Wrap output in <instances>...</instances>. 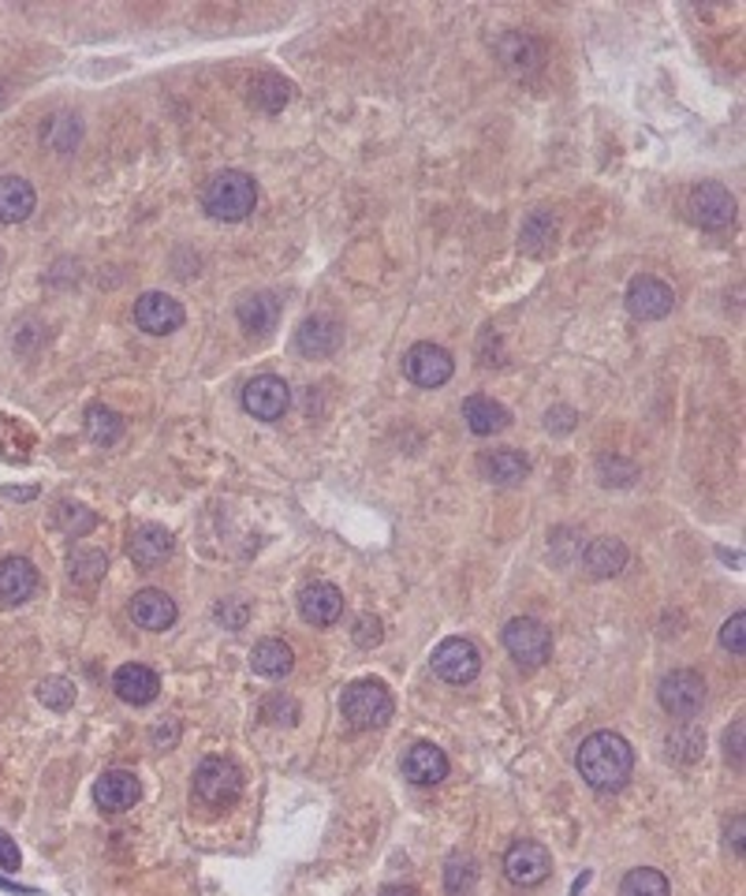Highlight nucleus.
Wrapping results in <instances>:
<instances>
[{
  "instance_id": "09e8293b",
  "label": "nucleus",
  "mask_w": 746,
  "mask_h": 896,
  "mask_svg": "<svg viewBox=\"0 0 746 896\" xmlns=\"http://www.w3.org/2000/svg\"><path fill=\"white\" fill-rule=\"evenodd\" d=\"M381 896H418V889H411V885H385Z\"/></svg>"
},
{
  "instance_id": "6e6552de",
  "label": "nucleus",
  "mask_w": 746,
  "mask_h": 896,
  "mask_svg": "<svg viewBox=\"0 0 746 896\" xmlns=\"http://www.w3.org/2000/svg\"><path fill=\"white\" fill-rule=\"evenodd\" d=\"M292 404V389L288 381L277 378V374H258V378H251L243 385V407H247V415L262 422H277L284 419V411H288Z\"/></svg>"
},
{
  "instance_id": "2eb2a0df",
  "label": "nucleus",
  "mask_w": 746,
  "mask_h": 896,
  "mask_svg": "<svg viewBox=\"0 0 746 896\" xmlns=\"http://www.w3.org/2000/svg\"><path fill=\"white\" fill-rule=\"evenodd\" d=\"M142 796V784L135 773H127V770H109V773H101L98 784H94V800H98V807L101 811H109V814H120V811H131L139 803Z\"/></svg>"
},
{
  "instance_id": "412c9836",
  "label": "nucleus",
  "mask_w": 746,
  "mask_h": 896,
  "mask_svg": "<svg viewBox=\"0 0 746 896\" xmlns=\"http://www.w3.org/2000/svg\"><path fill=\"white\" fill-rule=\"evenodd\" d=\"M127 553H131V560H135V568H142V572H153V568H161L172 557V534L165 531V527L146 523V527H139V531L131 534Z\"/></svg>"
},
{
  "instance_id": "5701e85b",
  "label": "nucleus",
  "mask_w": 746,
  "mask_h": 896,
  "mask_svg": "<svg viewBox=\"0 0 746 896\" xmlns=\"http://www.w3.org/2000/svg\"><path fill=\"white\" fill-rule=\"evenodd\" d=\"M235 318H239V325H243V329H247L251 336H269L273 329H277V322H280V303H277V295H269V292H251V295H243L239 307H235Z\"/></svg>"
},
{
  "instance_id": "58836bf2",
  "label": "nucleus",
  "mask_w": 746,
  "mask_h": 896,
  "mask_svg": "<svg viewBox=\"0 0 746 896\" xmlns=\"http://www.w3.org/2000/svg\"><path fill=\"white\" fill-rule=\"evenodd\" d=\"M57 523L64 527L68 534H75V538H79V534H86L90 527L98 523V519H94V512H86L83 505H60V508H57Z\"/></svg>"
},
{
  "instance_id": "a18cd8bd",
  "label": "nucleus",
  "mask_w": 746,
  "mask_h": 896,
  "mask_svg": "<svg viewBox=\"0 0 746 896\" xmlns=\"http://www.w3.org/2000/svg\"><path fill=\"white\" fill-rule=\"evenodd\" d=\"M0 867H4V870H19V848H16V841L8 837L4 829H0Z\"/></svg>"
},
{
  "instance_id": "f3484780",
  "label": "nucleus",
  "mask_w": 746,
  "mask_h": 896,
  "mask_svg": "<svg viewBox=\"0 0 746 896\" xmlns=\"http://www.w3.org/2000/svg\"><path fill=\"white\" fill-rule=\"evenodd\" d=\"M299 613L306 624L329 628L344 613V594L333 583H310L299 590Z\"/></svg>"
},
{
  "instance_id": "49530a36",
  "label": "nucleus",
  "mask_w": 746,
  "mask_h": 896,
  "mask_svg": "<svg viewBox=\"0 0 746 896\" xmlns=\"http://www.w3.org/2000/svg\"><path fill=\"white\" fill-rule=\"evenodd\" d=\"M724 743H728V758L735 766H743V721H735V729L724 736Z\"/></svg>"
},
{
  "instance_id": "f8f14e48",
  "label": "nucleus",
  "mask_w": 746,
  "mask_h": 896,
  "mask_svg": "<svg viewBox=\"0 0 746 896\" xmlns=\"http://www.w3.org/2000/svg\"><path fill=\"white\" fill-rule=\"evenodd\" d=\"M497 60L504 64L512 75H534V71L545 64V45L538 42L527 30H508V34L497 38Z\"/></svg>"
},
{
  "instance_id": "de8ad7c7",
  "label": "nucleus",
  "mask_w": 746,
  "mask_h": 896,
  "mask_svg": "<svg viewBox=\"0 0 746 896\" xmlns=\"http://www.w3.org/2000/svg\"><path fill=\"white\" fill-rule=\"evenodd\" d=\"M728 841H732L735 855H743V814H739V818L732 822V829H728Z\"/></svg>"
},
{
  "instance_id": "c756f323",
  "label": "nucleus",
  "mask_w": 746,
  "mask_h": 896,
  "mask_svg": "<svg viewBox=\"0 0 746 896\" xmlns=\"http://www.w3.org/2000/svg\"><path fill=\"white\" fill-rule=\"evenodd\" d=\"M251 105L262 109V112H280L284 105L292 101V83L280 75H273V71H265V75H254L251 79Z\"/></svg>"
},
{
  "instance_id": "423d86ee",
  "label": "nucleus",
  "mask_w": 746,
  "mask_h": 896,
  "mask_svg": "<svg viewBox=\"0 0 746 896\" xmlns=\"http://www.w3.org/2000/svg\"><path fill=\"white\" fill-rule=\"evenodd\" d=\"M687 217L698 224V228H709V232H717V228H728V224L735 221V198H732V191L724 187V183H713V180H705L698 183V187H691V195H687Z\"/></svg>"
},
{
  "instance_id": "9b49d317",
  "label": "nucleus",
  "mask_w": 746,
  "mask_h": 896,
  "mask_svg": "<svg viewBox=\"0 0 746 896\" xmlns=\"http://www.w3.org/2000/svg\"><path fill=\"white\" fill-rule=\"evenodd\" d=\"M482 669V654L470 639H444L441 646L433 650V672L444 680V684H470Z\"/></svg>"
},
{
  "instance_id": "7ed1b4c3",
  "label": "nucleus",
  "mask_w": 746,
  "mask_h": 896,
  "mask_svg": "<svg viewBox=\"0 0 746 896\" xmlns=\"http://www.w3.org/2000/svg\"><path fill=\"white\" fill-rule=\"evenodd\" d=\"M340 714L351 729L359 732H374L385 729L388 717H392V695L381 680H355V684L344 688L340 699Z\"/></svg>"
},
{
  "instance_id": "c85d7f7f",
  "label": "nucleus",
  "mask_w": 746,
  "mask_h": 896,
  "mask_svg": "<svg viewBox=\"0 0 746 896\" xmlns=\"http://www.w3.org/2000/svg\"><path fill=\"white\" fill-rule=\"evenodd\" d=\"M251 665H254L258 676L280 680V676H288V672H292L295 654H292L288 643H280V639H262V643L251 650Z\"/></svg>"
},
{
  "instance_id": "7c9ffc66",
  "label": "nucleus",
  "mask_w": 746,
  "mask_h": 896,
  "mask_svg": "<svg viewBox=\"0 0 746 896\" xmlns=\"http://www.w3.org/2000/svg\"><path fill=\"white\" fill-rule=\"evenodd\" d=\"M79 135H83V128H79V116H68V112H57V116H49L42 124V142L49 150H57V154H68V150H75Z\"/></svg>"
},
{
  "instance_id": "a19ab883",
  "label": "nucleus",
  "mask_w": 746,
  "mask_h": 896,
  "mask_svg": "<svg viewBox=\"0 0 746 896\" xmlns=\"http://www.w3.org/2000/svg\"><path fill=\"white\" fill-rule=\"evenodd\" d=\"M721 646L724 650H732L735 658L746 650V617L743 613H732V620H724V628H721Z\"/></svg>"
},
{
  "instance_id": "2f4dec72",
  "label": "nucleus",
  "mask_w": 746,
  "mask_h": 896,
  "mask_svg": "<svg viewBox=\"0 0 746 896\" xmlns=\"http://www.w3.org/2000/svg\"><path fill=\"white\" fill-rule=\"evenodd\" d=\"M86 434H90V441H98V445H116L120 437H124V419H120L112 407L94 404L86 411Z\"/></svg>"
},
{
  "instance_id": "4468645a",
  "label": "nucleus",
  "mask_w": 746,
  "mask_h": 896,
  "mask_svg": "<svg viewBox=\"0 0 746 896\" xmlns=\"http://www.w3.org/2000/svg\"><path fill=\"white\" fill-rule=\"evenodd\" d=\"M135 325L150 336H168L183 325V307L180 299H172L165 292H146L135 299Z\"/></svg>"
},
{
  "instance_id": "a878e982",
  "label": "nucleus",
  "mask_w": 746,
  "mask_h": 896,
  "mask_svg": "<svg viewBox=\"0 0 746 896\" xmlns=\"http://www.w3.org/2000/svg\"><path fill=\"white\" fill-rule=\"evenodd\" d=\"M38 206L34 187L23 176H0V224L27 221Z\"/></svg>"
},
{
  "instance_id": "72a5a7b5",
  "label": "nucleus",
  "mask_w": 746,
  "mask_h": 896,
  "mask_svg": "<svg viewBox=\"0 0 746 896\" xmlns=\"http://www.w3.org/2000/svg\"><path fill=\"white\" fill-rule=\"evenodd\" d=\"M668 878L653 867H638L631 870L627 878L620 882V896H668Z\"/></svg>"
},
{
  "instance_id": "4be33fe9",
  "label": "nucleus",
  "mask_w": 746,
  "mask_h": 896,
  "mask_svg": "<svg viewBox=\"0 0 746 896\" xmlns=\"http://www.w3.org/2000/svg\"><path fill=\"white\" fill-rule=\"evenodd\" d=\"M38 590V568L27 557H4L0 560V602L23 605Z\"/></svg>"
},
{
  "instance_id": "b1692460",
  "label": "nucleus",
  "mask_w": 746,
  "mask_h": 896,
  "mask_svg": "<svg viewBox=\"0 0 746 896\" xmlns=\"http://www.w3.org/2000/svg\"><path fill=\"white\" fill-rule=\"evenodd\" d=\"M582 564H586V572L594 579H612L627 568V546L609 534L594 538V542L586 546V553H582Z\"/></svg>"
},
{
  "instance_id": "f257e3e1",
  "label": "nucleus",
  "mask_w": 746,
  "mask_h": 896,
  "mask_svg": "<svg viewBox=\"0 0 746 896\" xmlns=\"http://www.w3.org/2000/svg\"><path fill=\"white\" fill-rule=\"evenodd\" d=\"M575 766L594 792H620L627 784L631 770H635V751H631V743L620 732L601 729L594 736L582 740Z\"/></svg>"
},
{
  "instance_id": "4c0bfd02",
  "label": "nucleus",
  "mask_w": 746,
  "mask_h": 896,
  "mask_svg": "<svg viewBox=\"0 0 746 896\" xmlns=\"http://www.w3.org/2000/svg\"><path fill=\"white\" fill-rule=\"evenodd\" d=\"M597 471H601V482L605 486H631L638 478V467L631 460H620V456H601Z\"/></svg>"
},
{
  "instance_id": "aec40b11",
  "label": "nucleus",
  "mask_w": 746,
  "mask_h": 896,
  "mask_svg": "<svg viewBox=\"0 0 746 896\" xmlns=\"http://www.w3.org/2000/svg\"><path fill=\"white\" fill-rule=\"evenodd\" d=\"M131 617H135V624L146 628V631H168L172 624H176L180 609L165 590H139V594L131 598Z\"/></svg>"
},
{
  "instance_id": "ea45409f",
  "label": "nucleus",
  "mask_w": 746,
  "mask_h": 896,
  "mask_svg": "<svg viewBox=\"0 0 746 896\" xmlns=\"http://www.w3.org/2000/svg\"><path fill=\"white\" fill-rule=\"evenodd\" d=\"M262 717L269 721V725H295V721H299V706H295V699L269 695L262 702Z\"/></svg>"
},
{
  "instance_id": "9d476101",
  "label": "nucleus",
  "mask_w": 746,
  "mask_h": 896,
  "mask_svg": "<svg viewBox=\"0 0 746 896\" xmlns=\"http://www.w3.org/2000/svg\"><path fill=\"white\" fill-rule=\"evenodd\" d=\"M504 874L512 885H523V889H534L553 874V855L541 848L538 841H519L508 848L504 855Z\"/></svg>"
},
{
  "instance_id": "1a4fd4ad",
  "label": "nucleus",
  "mask_w": 746,
  "mask_h": 896,
  "mask_svg": "<svg viewBox=\"0 0 746 896\" xmlns=\"http://www.w3.org/2000/svg\"><path fill=\"white\" fill-rule=\"evenodd\" d=\"M456 363L452 355H448L441 344H415V348H407L403 355V374L411 378L418 389H441V385L452 378Z\"/></svg>"
},
{
  "instance_id": "bb28decb",
  "label": "nucleus",
  "mask_w": 746,
  "mask_h": 896,
  "mask_svg": "<svg viewBox=\"0 0 746 896\" xmlns=\"http://www.w3.org/2000/svg\"><path fill=\"white\" fill-rule=\"evenodd\" d=\"M482 475L493 486H519L530 475V460L515 448H497V452L482 456Z\"/></svg>"
},
{
  "instance_id": "20e7f679",
  "label": "nucleus",
  "mask_w": 746,
  "mask_h": 896,
  "mask_svg": "<svg viewBox=\"0 0 746 896\" xmlns=\"http://www.w3.org/2000/svg\"><path fill=\"white\" fill-rule=\"evenodd\" d=\"M243 792V773L228 758H206L194 770V800L210 811H228Z\"/></svg>"
},
{
  "instance_id": "0eeeda50",
  "label": "nucleus",
  "mask_w": 746,
  "mask_h": 896,
  "mask_svg": "<svg viewBox=\"0 0 746 896\" xmlns=\"http://www.w3.org/2000/svg\"><path fill=\"white\" fill-rule=\"evenodd\" d=\"M657 699L672 717L687 721L705 706V680L694 669H672L668 676L661 680Z\"/></svg>"
},
{
  "instance_id": "ddd939ff",
  "label": "nucleus",
  "mask_w": 746,
  "mask_h": 896,
  "mask_svg": "<svg viewBox=\"0 0 746 896\" xmlns=\"http://www.w3.org/2000/svg\"><path fill=\"white\" fill-rule=\"evenodd\" d=\"M672 307H676V292L668 288L657 277H635L627 288V310L635 314L638 322H661L668 318Z\"/></svg>"
},
{
  "instance_id": "dca6fc26",
  "label": "nucleus",
  "mask_w": 746,
  "mask_h": 896,
  "mask_svg": "<svg viewBox=\"0 0 746 896\" xmlns=\"http://www.w3.org/2000/svg\"><path fill=\"white\" fill-rule=\"evenodd\" d=\"M403 777L418 784V788L441 784L448 777V755L437 743H411L403 755Z\"/></svg>"
},
{
  "instance_id": "c03bdc74",
  "label": "nucleus",
  "mask_w": 746,
  "mask_h": 896,
  "mask_svg": "<svg viewBox=\"0 0 746 896\" xmlns=\"http://www.w3.org/2000/svg\"><path fill=\"white\" fill-rule=\"evenodd\" d=\"M545 426L553 434H568L571 426H575V411H571V407H553V411L545 415Z\"/></svg>"
},
{
  "instance_id": "a211bd4d",
  "label": "nucleus",
  "mask_w": 746,
  "mask_h": 896,
  "mask_svg": "<svg viewBox=\"0 0 746 896\" xmlns=\"http://www.w3.org/2000/svg\"><path fill=\"white\" fill-rule=\"evenodd\" d=\"M112 691H116L124 702H131V706H146V702L157 699L161 680H157V672H153L150 665L131 661V665L116 669V676H112Z\"/></svg>"
},
{
  "instance_id": "79ce46f5",
  "label": "nucleus",
  "mask_w": 746,
  "mask_h": 896,
  "mask_svg": "<svg viewBox=\"0 0 746 896\" xmlns=\"http://www.w3.org/2000/svg\"><path fill=\"white\" fill-rule=\"evenodd\" d=\"M247 617H251V605L243 602V598H224V602L217 605V620L228 631H239L243 624H247Z\"/></svg>"
},
{
  "instance_id": "e433bc0d",
  "label": "nucleus",
  "mask_w": 746,
  "mask_h": 896,
  "mask_svg": "<svg viewBox=\"0 0 746 896\" xmlns=\"http://www.w3.org/2000/svg\"><path fill=\"white\" fill-rule=\"evenodd\" d=\"M38 699H42L49 710H71L75 706V684L64 676H49L42 680V688H38Z\"/></svg>"
},
{
  "instance_id": "c9c22d12",
  "label": "nucleus",
  "mask_w": 746,
  "mask_h": 896,
  "mask_svg": "<svg viewBox=\"0 0 746 896\" xmlns=\"http://www.w3.org/2000/svg\"><path fill=\"white\" fill-rule=\"evenodd\" d=\"M105 572H109V560L105 553H98V549H79V553L71 557V579H75V583L94 587Z\"/></svg>"
},
{
  "instance_id": "393cba45",
  "label": "nucleus",
  "mask_w": 746,
  "mask_h": 896,
  "mask_svg": "<svg viewBox=\"0 0 746 896\" xmlns=\"http://www.w3.org/2000/svg\"><path fill=\"white\" fill-rule=\"evenodd\" d=\"M463 419L470 426V434L478 437H493L500 430H508V422H512V415H508L504 404H497L493 396H470L463 404Z\"/></svg>"
},
{
  "instance_id": "473e14b6",
  "label": "nucleus",
  "mask_w": 746,
  "mask_h": 896,
  "mask_svg": "<svg viewBox=\"0 0 746 896\" xmlns=\"http://www.w3.org/2000/svg\"><path fill=\"white\" fill-rule=\"evenodd\" d=\"M664 747H668V758L672 762H679V766H694V762L702 758V751H705V732L683 725L676 732H668Z\"/></svg>"
},
{
  "instance_id": "8fccbe9b",
  "label": "nucleus",
  "mask_w": 746,
  "mask_h": 896,
  "mask_svg": "<svg viewBox=\"0 0 746 896\" xmlns=\"http://www.w3.org/2000/svg\"><path fill=\"white\" fill-rule=\"evenodd\" d=\"M4 497H19V501H27V497H34V490H4Z\"/></svg>"
},
{
  "instance_id": "f03ea898",
  "label": "nucleus",
  "mask_w": 746,
  "mask_h": 896,
  "mask_svg": "<svg viewBox=\"0 0 746 896\" xmlns=\"http://www.w3.org/2000/svg\"><path fill=\"white\" fill-rule=\"evenodd\" d=\"M202 206L213 221H247L254 206H258V183H254L247 172H235V169H224L217 172L206 191H202Z\"/></svg>"
},
{
  "instance_id": "6ab92c4d",
  "label": "nucleus",
  "mask_w": 746,
  "mask_h": 896,
  "mask_svg": "<svg viewBox=\"0 0 746 896\" xmlns=\"http://www.w3.org/2000/svg\"><path fill=\"white\" fill-rule=\"evenodd\" d=\"M344 344V329L340 322L333 318H306L299 325V333H295V348L303 355H310V359H325V355H336Z\"/></svg>"
},
{
  "instance_id": "f704fd0d",
  "label": "nucleus",
  "mask_w": 746,
  "mask_h": 896,
  "mask_svg": "<svg viewBox=\"0 0 746 896\" xmlns=\"http://www.w3.org/2000/svg\"><path fill=\"white\" fill-rule=\"evenodd\" d=\"M474 882H478L474 859H470V855H452V859H448V867H444L448 896H467L470 889H474Z\"/></svg>"
},
{
  "instance_id": "37998d69",
  "label": "nucleus",
  "mask_w": 746,
  "mask_h": 896,
  "mask_svg": "<svg viewBox=\"0 0 746 896\" xmlns=\"http://www.w3.org/2000/svg\"><path fill=\"white\" fill-rule=\"evenodd\" d=\"M355 643L362 650H374L381 643V620L377 617H359V624H355Z\"/></svg>"
},
{
  "instance_id": "cd10ccee",
  "label": "nucleus",
  "mask_w": 746,
  "mask_h": 896,
  "mask_svg": "<svg viewBox=\"0 0 746 896\" xmlns=\"http://www.w3.org/2000/svg\"><path fill=\"white\" fill-rule=\"evenodd\" d=\"M556 232H560V224H556V213L553 210H534L530 217L523 221V232H519V247H523L527 254H549L556 247Z\"/></svg>"
},
{
  "instance_id": "39448f33",
  "label": "nucleus",
  "mask_w": 746,
  "mask_h": 896,
  "mask_svg": "<svg viewBox=\"0 0 746 896\" xmlns=\"http://www.w3.org/2000/svg\"><path fill=\"white\" fill-rule=\"evenodd\" d=\"M504 646H508V654H512L515 665H523V669H541L549 658H553V635H549V628L534 617L508 620Z\"/></svg>"
}]
</instances>
